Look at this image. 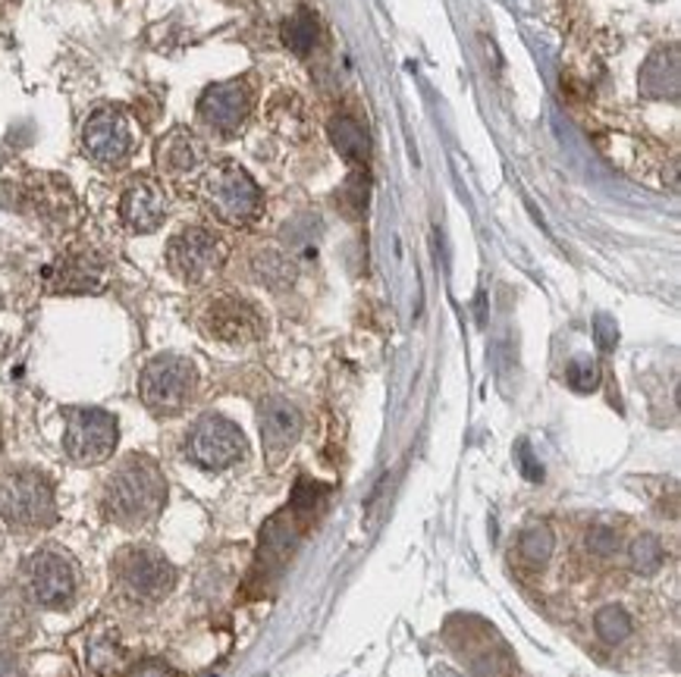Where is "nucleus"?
<instances>
[{
  "mask_svg": "<svg viewBox=\"0 0 681 677\" xmlns=\"http://www.w3.org/2000/svg\"><path fill=\"white\" fill-rule=\"evenodd\" d=\"M0 518L16 533H38L57 521L54 483L35 467H13L0 481Z\"/></svg>",
  "mask_w": 681,
  "mask_h": 677,
  "instance_id": "2",
  "label": "nucleus"
},
{
  "mask_svg": "<svg viewBox=\"0 0 681 677\" xmlns=\"http://www.w3.org/2000/svg\"><path fill=\"white\" fill-rule=\"evenodd\" d=\"M681 50L679 44L657 47L640 69V94L650 101H679Z\"/></svg>",
  "mask_w": 681,
  "mask_h": 677,
  "instance_id": "15",
  "label": "nucleus"
},
{
  "mask_svg": "<svg viewBox=\"0 0 681 677\" xmlns=\"http://www.w3.org/2000/svg\"><path fill=\"white\" fill-rule=\"evenodd\" d=\"M120 424L104 408H66L64 449L69 461L91 467L116 452Z\"/></svg>",
  "mask_w": 681,
  "mask_h": 677,
  "instance_id": "9",
  "label": "nucleus"
},
{
  "mask_svg": "<svg viewBox=\"0 0 681 677\" xmlns=\"http://www.w3.org/2000/svg\"><path fill=\"white\" fill-rule=\"evenodd\" d=\"M54 277V292H66V295H88V292H101L104 289V277L108 267L94 255V251H76L66 255L64 261L51 270Z\"/></svg>",
  "mask_w": 681,
  "mask_h": 677,
  "instance_id": "16",
  "label": "nucleus"
},
{
  "mask_svg": "<svg viewBox=\"0 0 681 677\" xmlns=\"http://www.w3.org/2000/svg\"><path fill=\"white\" fill-rule=\"evenodd\" d=\"M330 142H333V148L343 154L349 163H365L368 154H371L368 132L361 129V123L351 120V116H333V123H330Z\"/></svg>",
  "mask_w": 681,
  "mask_h": 677,
  "instance_id": "19",
  "label": "nucleus"
},
{
  "mask_svg": "<svg viewBox=\"0 0 681 677\" xmlns=\"http://www.w3.org/2000/svg\"><path fill=\"white\" fill-rule=\"evenodd\" d=\"M79 580L82 574L76 558L60 546L35 549L22 562V587L29 602L38 609H51V612L69 609L79 596Z\"/></svg>",
  "mask_w": 681,
  "mask_h": 677,
  "instance_id": "4",
  "label": "nucleus"
},
{
  "mask_svg": "<svg viewBox=\"0 0 681 677\" xmlns=\"http://www.w3.org/2000/svg\"><path fill=\"white\" fill-rule=\"evenodd\" d=\"M167 217V195L152 176H135L120 198V219L130 233H154Z\"/></svg>",
  "mask_w": 681,
  "mask_h": 677,
  "instance_id": "14",
  "label": "nucleus"
},
{
  "mask_svg": "<svg viewBox=\"0 0 681 677\" xmlns=\"http://www.w3.org/2000/svg\"><path fill=\"white\" fill-rule=\"evenodd\" d=\"M204 157H208V154H204V145L198 142L196 132L189 129L167 132V135L160 138L157 151H154V160H157L160 173L167 176L196 173L198 167L204 163Z\"/></svg>",
  "mask_w": 681,
  "mask_h": 677,
  "instance_id": "17",
  "label": "nucleus"
},
{
  "mask_svg": "<svg viewBox=\"0 0 681 677\" xmlns=\"http://www.w3.org/2000/svg\"><path fill=\"white\" fill-rule=\"evenodd\" d=\"M566 380L574 393H593L600 386V368L593 364L591 358H574L566 371Z\"/></svg>",
  "mask_w": 681,
  "mask_h": 677,
  "instance_id": "26",
  "label": "nucleus"
},
{
  "mask_svg": "<svg viewBox=\"0 0 681 677\" xmlns=\"http://www.w3.org/2000/svg\"><path fill=\"white\" fill-rule=\"evenodd\" d=\"M82 148L101 167H120L135 151V129L120 108H101L88 116L82 129Z\"/></svg>",
  "mask_w": 681,
  "mask_h": 677,
  "instance_id": "11",
  "label": "nucleus"
},
{
  "mask_svg": "<svg viewBox=\"0 0 681 677\" xmlns=\"http://www.w3.org/2000/svg\"><path fill=\"white\" fill-rule=\"evenodd\" d=\"M201 201L211 217L226 226H252L261 217L264 195L258 182L242 170L236 160H220L201 179Z\"/></svg>",
  "mask_w": 681,
  "mask_h": 677,
  "instance_id": "3",
  "label": "nucleus"
},
{
  "mask_svg": "<svg viewBox=\"0 0 681 677\" xmlns=\"http://www.w3.org/2000/svg\"><path fill=\"white\" fill-rule=\"evenodd\" d=\"M120 643L113 634H94L86 643V662L94 675H110L120 665Z\"/></svg>",
  "mask_w": 681,
  "mask_h": 677,
  "instance_id": "25",
  "label": "nucleus"
},
{
  "mask_svg": "<svg viewBox=\"0 0 681 677\" xmlns=\"http://www.w3.org/2000/svg\"><path fill=\"white\" fill-rule=\"evenodd\" d=\"M0 677H22V665L13 650L0 646Z\"/></svg>",
  "mask_w": 681,
  "mask_h": 677,
  "instance_id": "29",
  "label": "nucleus"
},
{
  "mask_svg": "<svg viewBox=\"0 0 681 677\" xmlns=\"http://www.w3.org/2000/svg\"><path fill=\"white\" fill-rule=\"evenodd\" d=\"M113 587L132 602L154 606L167 599L176 587V568L164 552L154 546H126L113 555Z\"/></svg>",
  "mask_w": 681,
  "mask_h": 677,
  "instance_id": "5",
  "label": "nucleus"
},
{
  "mask_svg": "<svg viewBox=\"0 0 681 677\" xmlns=\"http://www.w3.org/2000/svg\"><path fill=\"white\" fill-rule=\"evenodd\" d=\"M32 636V612H29V596L7 593L0 599V646L13 650Z\"/></svg>",
  "mask_w": 681,
  "mask_h": 677,
  "instance_id": "18",
  "label": "nucleus"
},
{
  "mask_svg": "<svg viewBox=\"0 0 681 677\" xmlns=\"http://www.w3.org/2000/svg\"><path fill=\"white\" fill-rule=\"evenodd\" d=\"M230 258L226 241L214 229L204 226H186L179 229L167 245V267L179 283L201 285L214 280L223 263Z\"/></svg>",
  "mask_w": 681,
  "mask_h": 677,
  "instance_id": "7",
  "label": "nucleus"
},
{
  "mask_svg": "<svg viewBox=\"0 0 681 677\" xmlns=\"http://www.w3.org/2000/svg\"><path fill=\"white\" fill-rule=\"evenodd\" d=\"M252 270H255L258 283H264L267 289H286V285L295 280V267H292V261L286 258L283 251H273V248L258 251L255 261H252Z\"/></svg>",
  "mask_w": 681,
  "mask_h": 677,
  "instance_id": "20",
  "label": "nucleus"
},
{
  "mask_svg": "<svg viewBox=\"0 0 681 677\" xmlns=\"http://www.w3.org/2000/svg\"><path fill=\"white\" fill-rule=\"evenodd\" d=\"M283 42L289 50H295L299 57H305L308 50L317 44V20L311 10H299L292 20H286L283 25Z\"/></svg>",
  "mask_w": 681,
  "mask_h": 677,
  "instance_id": "23",
  "label": "nucleus"
},
{
  "mask_svg": "<svg viewBox=\"0 0 681 677\" xmlns=\"http://www.w3.org/2000/svg\"><path fill=\"white\" fill-rule=\"evenodd\" d=\"M248 455V442L242 430L223 415H201L186 437V459L201 471H230Z\"/></svg>",
  "mask_w": 681,
  "mask_h": 677,
  "instance_id": "8",
  "label": "nucleus"
},
{
  "mask_svg": "<svg viewBox=\"0 0 681 677\" xmlns=\"http://www.w3.org/2000/svg\"><path fill=\"white\" fill-rule=\"evenodd\" d=\"M198 371L182 354H157L138 376V395L154 417H176L196 398Z\"/></svg>",
  "mask_w": 681,
  "mask_h": 677,
  "instance_id": "6",
  "label": "nucleus"
},
{
  "mask_svg": "<svg viewBox=\"0 0 681 677\" xmlns=\"http://www.w3.org/2000/svg\"><path fill=\"white\" fill-rule=\"evenodd\" d=\"M255 110V88L248 79H230L204 88L198 98V120L217 135H236Z\"/></svg>",
  "mask_w": 681,
  "mask_h": 677,
  "instance_id": "12",
  "label": "nucleus"
},
{
  "mask_svg": "<svg viewBox=\"0 0 681 677\" xmlns=\"http://www.w3.org/2000/svg\"><path fill=\"white\" fill-rule=\"evenodd\" d=\"M662 558H666V549L659 543L654 533H640L632 549H628V562H632V571L640 574V577H654L659 568H662Z\"/></svg>",
  "mask_w": 681,
  "mask_h": 677,
  "instance_id": "22",
  "label": "nucleus"
},
{
  "mask_svg": "<svg viewBox=\"0 0 681 677\" xmlns=\"http://www.w3.org/2000/svg\"><path fill=\"white\" fill-rule=\"evenodd\" d=\"M123 677H176V672L174 665H167L164 658H142V662L130 665Z\"/></svg>",
  "mask_w": 681,
  "mask_h": 677,
  "instance_id": "27",
  "label": "nucleus"
},
{
  "mask_svg": "<svg viewBox=\"0 0 681 677\" xmlns=\"http://www.w3.org/2000/svg\"><path fill=\"white\" fill-rule=\"evenodd\" d=\"M198 327L208 339L223 342V346H252L267 332V320L248 298L220 295L204 305Z\"/></svg>",
  "mask_w": 681,
  "mask_h": 677,
  "instance_id": "10",
  "label": "nucleus"
},
{
  "mask_svg": "<svg viewBox=\"0 0 681 677\" xmlns=\"http://www.w3.org/2000/svg\"><path fill=\"white\" fill-rule=\"evenodd\" d=\"M588 546H591V552H596V555H613L615 549H618V537H615V530H610V527H593L591 537H588Z\"/></svg>",
  "mask_w": 681,
  "mask_h": 677,
  "instance_id": "28",
  "label": "nucleus"
},
{
  "mask_svg": "<svg viewBox=\"0 0 681 677\" xmlns=\"http://www.w3.org/2000/svg\"><path fill=\"white\" fill-rule=\"evenodd\" d=\"M593 631H596V636L606 646H618V643H625L632 636L635 621H632V614L625 612L622 606H603L600 612L593 614Z\"/></svg>",
  "mask_w": 681,
  "mask_h": 677,
  "instance_id": "21",
  "label": "nucleus"
},
{
  "mask_svg": "<svg viewBox=\"0 0 681 677\" xmlns=\"http://www.w3.org/2000/svg\"><path fill=\"white\" fill-rule=\"evenodd\" d=\"M167 505V477L160 464L148 455H130L123 459L101 489V515L110 524L123 530H142Z\"/></svg>",
  "mask_w": 681,
  "mask_h": 677,
  "instance_id": "1",
  "label": "nucleus"
},
{
  "mask_svg": "<svg viewBox=\"0 0 681 677\" xmlns=\"http://www.w3.org/2000/svg\"><path fill=\"white\" fill-rule=\"evenodd\" d=\"M552 549H556V537H552V530L547 524L525 527L522 537H518V552L531 565H547Z\"/></svg>",
  "mask_w": 681,
  "mask_h": 677,
  "instance_id": "24",
  "label": "nucleus"
},
{
  "mask_svg": "<svg viewBox=\"0 0 681 677\" xmlns=\"http://www.w3.org/2000/svg\"><path fill=\"white\" fill-rule=\"evenodd\" d=\"M258 430H261L264 455L277 467L299 445L302 430H305V417L289 398L270 395V398H264L261 408H258Z\"/></svg>",
  "mask_w": 681,
  "mask_h": 677,
  "instance_id": "13",
  "label": "nucleus"
}]
</instances>
